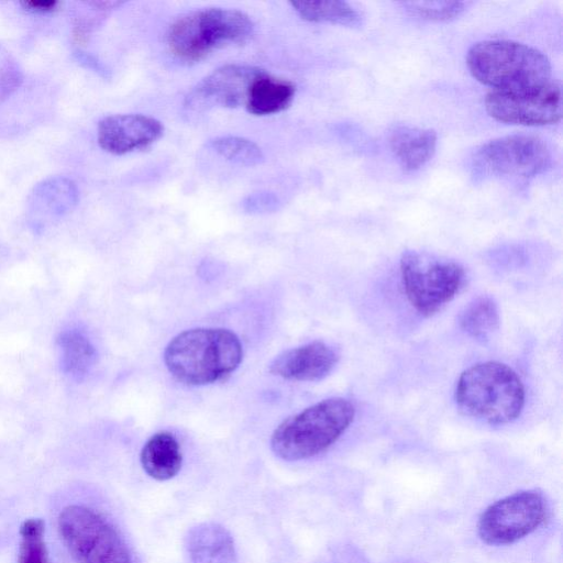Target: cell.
Returning a JSON list of instances; mask_svg holds the SVG:
<instances>
[{
	"instance_id": "cell-25",
	"label": "cell",
	"mask_w": 563,
	"mask_h": 563,
	"mask_svg": "<svg viewBox=\"0 0 563 563\" xmlns=\"http://www.w3.org/2000/svg\"><path fill=\"white\" fill-rule=\"evenodd\" d=\"M22 8L33 13H49L57 9L56 0H24L20 2Z\"/></svg>"
},
{
	"instance_id": "cell-6",
	"label": "cell",
	"mask_w": 563,
	"mask_h": 563,
	"mask_svg": "<svg viewBox=\"0 0 563 563\" xmlns=\"http://www.w3.org/2000/svg\"><path fill=\"white\" fill-rule=\"evenodd\" d=\"M400 275L408 301L422 316L441 310L466 280L465 269L459 262L416 250L402 253Z\"/></svg>"
},
{
	"instance_id": "cell-23",
	"label": "cell",
	"mask_w": 563,
	"mask_h": 563,
	"mask_svg": "<svg viewBox=\"0 0 563 563\" xmlns=\"http://www.w3.org/2000/svg\"><path fill=\"white\" fill-rule=\"evenodd\" d=\"M402 4L411 14L430 21L453 20L467 7V3L462 1H408Z\"/></svg>"
},
{
	"instance_id": "cell-20",
	"label": "cell",
	"mask_w": 563,
	"mask_h": 563,
	"mask_svg": "<svg viewBox=\"0 0 563 563\" xmlns=\"http://www.w3.org/2000/svg\"><path fill=\"white\" fill-rule=\"evenodd\" d=\"M57 345L63 372L75 379L82 378L96 360V350L89 339L77 330H69L60 333Z\"/></svg>"
},
{
	"instance_id": "cell-24",
	"label": "cell",
	"mask_w": 563,
	"mask_h": 563,
	"mask_svg": "<svg viewBox=\"0 0 563 563\" xmlns=\"http://www.w3.org/2000/svg\"><path fill=\"white\" fill-rule=\"evenodd\" d=\"M241 207L252 214L269 213L279 209L280 200L274 192L261 190L247 195L242 200Z\"/></svg>"
},
{
	"instance_id": "cell-19",
	"label": "cell",
	"mask_w": 563,
	"mask_h": 563,
	"mask_svg": "<svg viewBox=\"0 0 563 563\" xmlns=\"http://www.w3.org/2000/svg\"><path fill=\"white\" fill-rule=\"evenodd\" d=\"M294 11L303 20L318 23H332L349 27H360L363 18L345 1H290Z\"/></svg>"
},
{
	"instance_id": "cell-10",
	"label": "cell",
	"mask_w": 563,
	"mask_h": 563,
	"mask_svg": "<svg viewBox=\"0 0 563 563\" xmlns=\"http://www.w3.org/2000/svg\"><path fill=\"white\" fill-rule=\"evenodd\" d=\"M487 113L497 121L520 125H545L562 115L561 86L550 80L522 91L490 90L485 97Z\"/></svg>"
},
{
	"instance_id": "cell-18",
	"label": "cell",
	"mask_w": 563,
	"mask_h": 563,
	"mask_svg": "<svg viewBox=\"0 0 563 563\" xmlns=\"http://www.w3.org/2000/svg\"><path fill=\"white\" fill-rule=\"evenodd\" d=\"M461 329L471 338L479 342H486L499 329L500 314L496 300L482 295L474 298L462 310L459 317Z\"/></svg>"
},
{
	"instance_id": "cell-9",
	"label": "cell",
	"mask_w": 563,
	"mask_h": 563,
	"mask_svg": "<svg viewBox=\"0 0 563 563\" xmlns=\"http://www.w3.org/2000/svg\"><path fill=\"white\" fill-rule=\"evenodd\" d=\"M473 161L475 173L481 176L527 179L547 169L551 154L543 140L514 134L483 144Z\"/></svg>"
},
{
	"instance_id": "cell-15",
	"label": "cell",
	"mask_w": 563,
	"mask_h": 563,
	"mask_svg": "<svg viewBox=\"0 0 563 563\" xmlns=\"http://www.w3.org/2000/svg\"><path fill=\"white\" fill-rule=\"evenodd\" d=\"M434 130L408 124L394 125L388 132V144L400 167L413 172L426 165L437 148Z\"/></svg>"
},
{
	"instance_id": "cell-11",
	"label": "cell",
	"mask_w": 563,
	"mask_h": 563,
	"mask_svg": "<svg viewBox=\"0 0 563 563\" xmlns=\"http://www.w3.org/2000/svg\"><path fill=\"white\" fill-rule=\"evenodd\" d=\"M263 68L227 64L203 77L186 95L183 108L187 113H203L214 108L245 106L250 87Z\"/></svg>"
},
{
	"instance_id": "cell-7",
	"label": "cell",
	"mask_w": 563,
	"mask_h": 563,
	"mask_svg": "<svg viewBox=\"0 0 563 563\" xmlns=\"http://www.w3.org/2000/svg\"><path fill=\"white\" fill-rule=\"evenodd\" d=\"M60 537L80 563H133L115 529L85 506L64 508L58 517Z\"/></svg>"
},
{
	"instance_id": "cell-14",
	"label": "cell",
	"mask_w": 563,
	"mask_h": 563,
	"mask_svg": "<svg viewBox=\"0 0 563 563\" xmlns=\"http://www.w3.org/2000/svg\"><path fill=\"white\" fill-rule=\"evenodd\" d=\"M186 548L190 563H238L231 533L217 522L192 527L186 537Z\"/></svg>"
},
{
	"instance_id": "cell-4",
	"label": "cell",
	"mask_w": 563,
	"mask_h": 563,
	"mask_svg": "<svg viewBox=\"0 0 563 563\" xmlns=\"http://www.w3.org/2000/svg\"><path fill=\"white\" fill-rule=\"evenodd\" d=\"M254 31V22L245 12L211 7L175 19L166 32V44L176 59L195 64L225 45L247 42Z\"/></svg>"
},
{
	"instance_id": "cell-8",
	"label": "cell",
	"mask_w": 563,
	"mask_h": 563,
	"mask_svg": "<svg viewBox=\"0 0 563 563\" xmlns=\"http://www.w3.org/2000/svg\"><path fill=\"white\" fill-rule=\"evenodd\" d=\"M549 512L545 496L537 489L510 494L490 504L477 521V533L488 545H507L534 532Z\"/></svg>"
},
{
	"instance_id": "cell-12",
	"label": "cell",
	"mask_w": 563,
	"mask_h": 563,
	"mask_svg": "<svg viewBox=\"0 0 563 563\" xmlns=\"http://www.w3.org/2000/svg\"><path fill=\"white\" fill-rule=\"evenodd\" d=\"M163 134V123L142 113L108 115L100 120L97 129L100 147L114 155H124L147 148Z\"/></svg>"
},
{
	"instance_id": "cell-3",
	"label": "cell",
	"mask_w": 563,
	"mask_h": 563,
	"mask_svg": "<svg viewBox=\"0 0 563 563\" xmlns=\"http://www.w3.org/2000/svg\"><path fill=\"white\" fill-rule=\"evenodd\" d=\"M472 76L498 91H522L545 85L551 79V63L539 49L515 41L477 42L467 52Z\"/></svg>"
},
{
	"instance_id": "cell-13",
	"label": "cell",
	"mask_w": 563,
	"mask_h": 563,
	"mask_svg": "<svg viewBox=\"0 0 563 563\" xmlns=\"http://www.w3.org/2000/svg\"><path fill=\"white\" fill-rule=\"evenodd\" d=\"M339 361L338 352L322 341L287 350L269 364V372L290 380L316 382L328 376Z\"/></svg>"
},
{
	"instance_id": "cell-2",
	"label": "cell",
	"mask_w": 563,
	"mask_h": 563,
	"mask_svg": "<svg viewBox=\"0 0 563 563\" xmlns=\"http://www.w3.org/2000/svg\"><path fill=\"white\" fill-rule=\"evenodd\" d=\"M454 398L464 415L489 424H505L520 416L526 395L522 380L511 367L487 361L460 375Z\"/></svg>"
},
{
	"instance_id": "cell-21",
	"label": "cell",
	"mask_w": 563,
	"mask_h": 563,
	"mask_svg": "<svg viewBox=\"0 0 563 563\" xmlns=\"http://www.w3.org/2000/svg\"><path fill=\"white\" fill-rule=\"evenodd\" d=\"M207 147L222 158L243 166H256L264 162L262 148L253 141L233 135L217 136L207 142Z\"/></svg>"
},
{
	"instance_id": "cell-16",
	"label": "cell",
	"mask_w": 563,
	"mask_h": 563,
	"mask_svg": "<svg viewBox=\"0 0 563 563\" xmlns=\"http://www.w3.org/2000/svg\"><path fill=\"white\" fill-rule=\"evenodd\" d=\"M296 95V86L265 69L253 80L245 109L254 115H271L286 110Z\"/></svg>"
},
{
	"instance_id": "cell-22",
	"label": "cell",
	"mask_w": 563,
	"mask_h": 563,
	"mask_svg": "<svg viewBox=\"0 0 563 563\" xmlns=\"http://www.w3.org/2000/svg\"><path fill=\"white\" fill-rule=\"evenodd\" d=\"M21 543L18 563H49L44 541V522L38 518H30L20 527Z\"/></svg>"
},
{
	"instance_id": "cell-5",
	"label": "cell",
	"mask_w": 563,
	"mask_h": 563,
	"mask_svg": "<svg viewBox=\"0 0 563 563\" xmlns=\"http://www.w3.org/2000/svg\"><path fill=\"white\" fill-rule=\"evenodd\" d=\"M354 405L342 397L323 399L285 419L273 432L271 448L280 459L299 461L329 449L346 431Z\"/></svg>"
},
{
	"instance_id": "cell-1",
	"label": "cell",
	"mask_w": 563,
	"mask_h": 563,
	"mask_svg": "<svg viewBox=\"0 0 563 563\" xmlns=\"http://www.w3.org/2000/svg\"><path fill=\"white\" fill-rule=\"evenodd\" d=\"M242 344L223 328H195L177 334L164 351L169 373L180 383L201 386L228 377L240 365Z\"/></svg>"
},
{
	"instance_id": "cell-17",
	"label": "cell",
	"mask_w": 563,
	"mask_h": 563,
	"mask_svg": "<svg viewBox=\"0 0 563 563\" xmlns=\"http://www.w3.org/2000/svg\"><path fill=\"white\" fill-rule=\"evenodd\" d=\"M140 459L144 472L156 481L173 478L183 464L180 445L168 431L153 434L143 445Z\"/></svg>"
}]
</instances>
